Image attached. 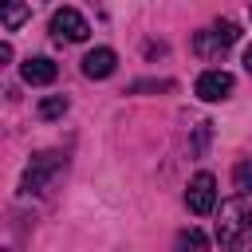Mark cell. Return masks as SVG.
Segmentation results:
<instances>
[{
    "instance_id": "cell-1",
    "label": "cell",
    "mask_w": 252,
    "mask_h": 252,
    "mask_svg": "<svg viewBox=\"0 0 252 252\" xmlns=\"http://www.w3.org/2000/svg\"><path fill=\"white\" fill-rule=\"evenodd\" d=\"M217 244L220 248H252V209H248V197L244 193L220 201Z\"/></svg>"
},
{
    "instance_id": "cell-2",
    "label": "cell",
    "mask_w": 252,
    "mask_h": 252,
    "mask_svg": "<svg viewBox=\"0 0 252 252\" xmlns=\"http://www.w3.org/2000/svg\"><path fill=\"white\" fill-rule=\"evenodd\" d=\"M236 39H240V28L232 20H220V24H213V28H205V32L193 35V51L205 55V59H213V55H224Z\"/></svg>"
},
{
    "instance_id": "cell-3",
    "label": "cell",
    "mask_w": 252,
    "mask_h": 252,
    "mask_svg": "<svg viewBox=\"0 0 252 252\" xmlns=\"http://www.w3.org/2000/svg\"><path fill=\"white\" fill-rule=\"evenodd\" d=\"M59 169H63V158H59V154H39V158H32V165L24 169L20 189H24V193H43Z\"/></svg>"
},
{
    "instance_id": "cell-4",
    "label": "cell",
    "mask_w": 252,
    "mask_h": 252,
    "mask_svg": "<svg viewBox=\"0 0 252 252\" xmlns=\"http://www.w3.org/2000/svg\"><path fill=\"white\" fill-rule=\"evenodd\" d=\"M185 205H189L193 217H209L217 209V177L213 173H197L189 181V189H185Z\"/></svg>"
},
{
    "instance_id": "cell-5",
    "label": "cell",
    "mask_w": 252,
    "mask_h": 252,
    "mask_svg": "<svg viewBox=\"0 0 252 252\" xmlns=\"http://www.w3.org/2000/svg\"><path fill=\"white\" fill-rule=\"evenodd\" d=\"M232 87H236V79H232L228 71L213 67V71H201V75H197L193 94H197L201 102H220V98H228V94H232Z\"/></svg>"
},
{
    "instance_id": "cell-6",
    "label": "cell",
    "mask_w": 252,
    "mask_h": 252,
    "mask_svg": "<svg viewBox=\"0 0 252 252\" xmlns=\"http://www.w3.org/2000/svg\"><path fill=\"white\" fill-rule=\"evenodd\" d=\"M51 35H55L59 43H63V39H67V43H83V39L91 35V24H87L75 8H59V12L51 16Z\"/></svg>"
},
{
    "instance_id": "cell-7",
    "label": "cell",
    "mask_w": 252,
    "mask_h": 252,
    "mask_svg": "<svg viewBox=\"0 0 252 252\" xmlns=\"http://www.w3.org/2000/svg\"><path fill=\"white\" fill-rule=\"evenodd\" d=\"M20 75H24L28 87H47V83H55L59 67H55L47 55H35V59H24V63H20Z\"/></svg>"
},
{
    "instance_id": "cell-8",
    "label": "cell",
    "mask_w": 252,
    "mask_h": 252,
    "mask_svg": "<svg viewBox=\"0 0 252 252\" xmlns=\"http://www.w3.org/2000/svg\"><path fill=\"white\" fill-rule=\"evenodd\" d=\"M114 67H118V55L110 47H94V51L83 55V75L87 79H106V75H114Z\"/></svg>"
},
{
    "instance_id": "cell-9",
    "label": "cell",
    "mask_w": 252,
    "mask_h": 252,
    "mask_svg": "<svg viewBox=\"0 0 252 252\" xmlns=\"http://www.w3.org/2000/svg\"><path fill=\"white\" fill-rule=\"evenodd\" d=\"M0 8H4V32H16V28L32 16V8H28L24 0H0Z\"/></svg>"
},
{
    "instance_id": "cell-10",
    "label": "cell",
    "mask_w": 252,
    "mask_h": 252,
    "mask_svg": "<svg viewBox=\"0 0 252 252\" xmlns=\"http://www.w3.org/2000/svg\"><path fill=\"white\" fill-rule=\"evenodd\" d=\"M177 83L173 79H138V83H130L126 87V94H146V91H173Z\"/></svg>"
},
{
    "instance_id": "cell-11",
    "label": "cell",
    "mask_w": 252,
    "mask_h": 252,
    "mask_svg": "<svg viewBox=\"0 0 252 252\" xmlns=\"http://www.w3.org/2000/svg\"><path fill=\"white\" fill-rule=\"evenodd\" d=\"M63 114H67V98H63V94H51V98H43V102H39V118H43V122L63 118Z\"/></svg>"
},
{
    "instance_id": "cell-12",
    "label": "cell",
    "mask_w": 252,
    "mask_h": 252,
    "mask_svg": "<svg viewBox=\"0 0 252 252\" xmlns=\"http://www.w3.org/2000/svg\"><path fill=\"white\" fill-rule=\"evenodd\" d=\"M232 185H236V193H252V161H236V169H232Z\"/></svg>"
},
{
    "instance_id": "cell-13",
    "label": "cell",
    "mask_w": 252,
    "mask_h": 252,
    "mask_svg": "<svg viewBox=\"0 0 252 252\" xmlns=\"http://www.w3.org/2000/svg\"><path fill=\"white\" fill-rule=\"evenodd\" d=\"M177 248H209V236L201 228H185V232H177Z\"/></svg>"
},
{
    "instance_id": "cell-14",
    "label": "cell",
    "mask_w": 252,
    "mask_h": 252,
    "mask_svg": "<svg viewBox=\"0 0 252 252\" xmlns=\"http://www.w3.org/2000/svg\"><path fill=\"white\" fill-rule=\"evenodd\" d=\"M244 71H248V75H252V43H248V47H244Z\"/></svg>"
}]
</instances>
